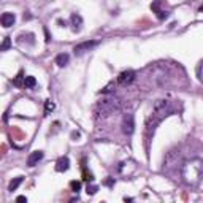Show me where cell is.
Segmentation results:
<instances>
[{
    "label": "cell",
    "mask_w": 203,
    "mask_h": 203,
    "mask_svg": "<svg viewBox=\"0 0 203 203\" xmlns=\"http://www.w3.org/2000/svg\"><path fill=\"white\" fill-rule=\"evenodd\" d=\"M201 175H203V162H201V159L195 157V159H191L189 162H186L182 165V178H184L186 182L194 186V187L200 184Z\"/></svg>",
    "instance_id": "cell-1"
},
{
    "label": "cell",
    "mask_w": 203,
    "mask_h": 203,
    "mask_svg": "<svg viewBox=\"0 0 203 203\" xmlns=\"http://www.w3.org/2000/svg\"><path fill=\"white\" fill-rule=\"evenodd\" d=\"M119 100H117L116 97H108V98H105V100H102V102H98L97 103V106H95V113L98 114V116H110L111 113H114L117 108H119Z\"/></svg>",
    "instance_id": "cell-2"
},
{
    "label": "cell",
    "mask_w": 203,
    "mask_h": 203,
    "mask_svg": "<svg viewBox=\"0 0 203 203\" xmlns=\"http://www.w3.org/2000/svg\"><path fill=\"white\" fill-rule=\"evenodd\" d=\"M135 79H137V73L133 70H125L117 76V84H121V86H130Z\"/></svg>",
    "instance_id": "cell-3"
},
{
    "label": "cell",
    "mask_w": 203,
    "mask_h": 203,
    "mask_svg": "<svg viewBox=\"0 0 203 203\" xmlns=\"http://www.w3.org/2000/svg\"><path fill=\"white\" fill-rule=\"evenodd\" d=\"M135 130V121H133V114L127 113L124 114V119H122V132L125 135H132Z\"/></svg>",
    "instance_id": "cell-4"
},
{
    "label": "cell",
    "mask_w": 203,
    "mask_h": 203,
    "mask_svg": "<svg viewBox=\"0 0 203 203\" xmlns=\"http://www.w3.org/2000/svg\"><path fill=\"white\" fill-rule=\"evenodd\" d=\"M97 45H98V41H97V40L83 41V43L76 45V46L73 48V51H75V54H81V53H86V51H91V49H92V48H95Z\"/></svg>",
    "instance_id": "cell-5"
},
{
    "label": "cell",
    "mask_w": 203,
    "mask_h": 203,
    "mask_svg": "<svg viewBox=\"0 0 203 203\" xmlns=\"http://www.w3.org/2000/svg\"><path fill=\"white\" fill-rule=\"evenodd\" d=\"M16 21V16L14 13H3L2 16H0V24H2L3 27H11Z\"/></svg>",
    "instance_id": "cell-6"
},
{
    "label": "cell",
    "mask_w": 203,
    "mask_h": 203,
    "mask_svg": "<svg viewBox=\"0 0 203 203\" xmlns=\"http://www.w3.org/2000/svg\"><path fill=\"white\" fill-rule=\"evenodd\" d=\"M43 156H45L43 151H33L32 154L29 156V159H27V165H29V167H35V165L43 159Z\"/></svg>",
    "instance_id": "cell-7"
},
{
    "label": "cell",
    "mask_w": 203,
    "mask_h": 203,
    "mask_svg": "<svg viewBox=\"0 0 203 203\" xmlns=\"http://www.w3.org/2000/svg\"><path fill=\"white\" fill-rule=\"evenodd\" d=\"M68 168H70V160H68V157H60V159L56 162V172H59V173L67 172Z\"/></svg>",
    "instance_id": "cell-8"
},
{
    "label": "cell",
    "mask_w": 203,
    "mask_h": 203,
    "mask_svg": "<svg viewBox=\"0 0 203 203\" xmlns=\"http://www.w3.org/2000/svg\"><path fill=\"white\" fill-rule=\"evenodd\" d=\"M70 21H72V26H73V32H79L81 26H83V18H81V16L78 13H73L70 16Z\"/></svg>",
    "instance_id": "cell-9"
},
{
    "label": "cell",
    "mask_w": 203,
    "mask_h": 203,
    "mask_svg": "<svg viewBox=\"0 0 203 203\" xmlns=\"http://www.w3.org/2000/svg\"><path fill=\"white\" fill-rule=\"evenodd\" d=\"M22 181H24V176H18V178L11 179V182H10V186H8V191H10V192L16 191V189H18L19 186L22 184Z\"/></svg>",
    "instance_id": "cell-10"
},
{
    "label": "cell",
    "mask_w": 203,
    "mask_h": 203,
    "mask_svg": "<svg viewBox=\"0 0 203 203\" xmlns=\"http://www.w3.org/2000/svg\"><path fill=\"white\" fill-rule=\"evenodd\" d=\"M68 60H70V56L67 54V53H62V54H59V56L56 57V64H57L59 67H65L67 64H68Z\"/></svg>",
    "instance_id": "cell-11"
},
{
    "label": "cell",
    "mask_w": 203,
    "mask_h": 203,
    "mask_svg": "<svg viewBox=\"0 0 203 203\" xmlns=\"http://www.w3.org/2000/svg\"><path fill=\"white\" fill-rule=\"evenodd\" d=\"M35 86H37V79H35V76H24V87L32 89V87H35Z\"/></svg>",
    "instance_id": "cell-12"
},
{
    "label": "cell",
    "mask_w": 203,
    "mask_h": 203,
    "mask_svg": "<svg viewBox=\"0 0 203 203\" xmlns=\"http://www.w3.org/2000/svg\"><path fill=\"white\" fill-rule=\"evenodd\" d=\"M13 84H14V86H18V87H22V86H24V73H22V72H19V75L13 79Z\"/></svg>",
    "instance_id": "cell-13"
},
{
    "label": "cell",
    "mask_w": 203,
    "mask_h": 203,
    "mask_svg": "<svg viewBox=\"0 0 203 203\" xmlns=\"http://www.w3.org/2000/svg\"><path fill=\"white\" fill-rule=\"evenodd\" d=\"M10 48H11V38L7 37V38H3L2 43H0V51H8Z\"/></svg>",
    "instance_id": "cell-14"
},
{
    "label": "cell",
    "mask_w": 203,
    "mask_h": 203,
    "mask_svg": "<svg viewBox=\"0 0 203 203\" xmlns=\"http://www.w3.org/2000/svg\"><path fill=\"white\" fill-rule=\"evenodd\" d=\"M54 108H56V105H54L51 100H46V102H45V113H46V114H49L51 111H54Z\"/></svg>",
    "instance_id": "cell-15"
},
{
    "label": "cell",
    "mask_w": 203,
    "mask_h": 203,
    "mask_svg": "<svg viewBox=\"0 0 203 203\" xmlns=\"http://www.w3.org/2000/svg\"><path fill=\"white\" fill-rule=\"evenodd\" d=\"M70 189L73 192H79L81 191V182L79 181H70Z\"/></svg>",
    "instance_id": "cell-16"
},
{
    "label": "cell",
    "mask_w": 203,
    "mask_h": 203,
    "mask_svg": "<svg viewBox=\"0 0 203 203\" xmlns=\"http://www.w3.org/2000/svg\"><path fill=\"white\" fill-rule=\"evenodd\" d=\"M83 176H84V181H87V182H92V181H94L92 173H87L86 168H83Z\"/></svg>",
    "instance_id": "cell-17"
},
{
    "label": "cell",
    "mask_w": 203,
    "mask_h": 203,
    "mask_svg": "<svg viewBox=\"0 0 203 203\" xmlns=\"http://www.w3.org/2000/svg\"><path fill=\"white\" fill-rule=\"evenodd\" d=\"M97 191H98L97 186H87V189H86L87 195H94V194H97Z\"/></svg>",
    "instance_id": "cell-18"
},
{
    "label": "cell",
    "mask_w": 203,
    "mask_h": 203,
    "mask_svg": "<svg viewBox=\"0 0 203 203\" xmlns=\"http://www.w3.org/2000/svg\"><path fill=\"white\" fill-rule=\"evenodd\" d=\"M105 184L108 186V187H113V186H114V178H108V179H105Z\"/></svg>",
    "instance_id": "cell-19"
},
{
    "label": "cell",
    "mask_w": 203,
    "mask_h": 203,
    "mask_svg": "<svg viewBox=\"0 0 203 203\" xmlns=\"http://www.w3.org/2000/svg\"><path fill=\"white\" fill-rule=\"evenodd\" d=\"M197 78L201 79V64H198V67H197Z\"/></svg>",
    "instance_id": "cell-20"
},
{
    "label": "cell",
    "mask_w": 203,
    "mask_h": 203,
    "mask_svg": "<svg viewBox=\"0 0 203 203\" xmlns=\"http://www.w3.org/2000/svg\"><path fill=\"white\" fill-rule=\"evenodd\" d=\"M16 201H27V197L26 195H19L18 198H16Z\"/></svg>",
    "instance_id": "cell-21"
},
{
    "label": "cell",
    "mask_w": 203,
    "mask_h": 203,
    "mask_svg": "<svg viewBox=\"0 0 203 203\" xmlns=\"http://www.w3.org/2000/svg\"><path fill=\"white\" fill-rule=\"evenodd\" d=\"M45 33H46V41H49L51 40V37H49V33H48V30L45 29Z\"/></svg>",
    "instance_id": "cell-22"
},
{
    "label": "cell",
    "mask_w": 203,
    "mask_h": 203,
    "mask_svg": "<svg viewBox=\"0 0 203 203\" xmlns=\"http://www.w3.org/2000/svg\"><path fill=\"white\" fill-rule=\"evenodd\" d=\"M72 137H73V138H78V137H79V133H78V132H73V133H72Z\"/></svg>",
    "instance_id": "cell-23"
},
{
    "label": "cell",
    "mask_w": 203,
    "mask_h": 203,
    "mask_svg": "<svg viewBox=\"0 0 203 203\" xmlns=\"http://www.w3.org/2000/svg\"><path fill=\"white\" fill-rule=\"evenodd\" d=\"M57 22H59V24H60V26H62V27H65V21H62V19H59V21H57Z\"/></svg>",
    "instance_id": "cell-24"
}]
</instances>
